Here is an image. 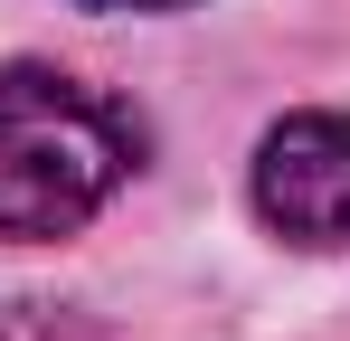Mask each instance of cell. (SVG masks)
Listing matches in <instances>:
<instances>
[{
	"instance_id": "2",
	"label": "cell",
	"mask_w": 350,
	"mask_h": 341,
	"mask_svg": "<svg viewBox=\"0 0 350 341\" xmlns=\"http://www.w3.org/2000/svg\"><path fill=\"white\" fill-rule=\"evenodd\" d=\"M256 218L312 256L350 247V114H284L256 142Z\"/></svg>"
},
{
	"instance_id": "1",
	"label": "cell",
	"mask_w": 350,
	"mask_h": 341,
	"mask_svg": "<svg viewBox=\"0 0 350 341\" xmlns=\"http://www.w3.org/2000/svg\"><path fill=\"white\" fill-rule=\"evenodd\" d=\"M142 170V123L66 66H0V237H76Z\"/></svg>"
},
{
	"instance_id": "3",
	"label": "cell",
	"mask_w": 350,
	"mask_h": 341,
	"mask_svg": "<svg viewBox=\"0 0 350 341\" xmlns=\"http://www.w3.org/2000/svg\"><path fill=\"white\" fill-rule=\"evenodd\" d=\"M76 10H189V0H76Z\"/></svg>"
}]
</instances>
